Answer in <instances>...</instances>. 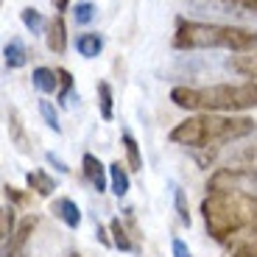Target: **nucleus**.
<instances>
[{
	"instance_id": "nucleus-32",
	"label": "nucleus",
	"mask_w": 257,
	"mask_h": 257,
	"mask_svg": "<svg viewBox=\"0 0 257 257\" xmlns=\"http://www.w3.org/2000/svg\"><path fill=\"white\" fill-rule=\"evenodd\" d=\"M249 232H251V235H254V232H257V226H251V229H249Z\"/></svg>"
},
{
	"instance_id": "nucleus-17",
	"label": "nucleus",
	"mask_w": 257,
	"mask_h": 257,
	"mask_svg": "<svg viewBox=\"0 0 257 257\" xmlns=\"http://www.w3.org/2000/svg\"><path fill=\"white\" fill-rule=\"evenodd\" d=\"M229 165H257V135L229 154Z\"/></svg>"
},
{
	"instance_id": "nucleus-20",
	"label": "nucleus",
	"mask_w": 257,
	"mask_h": 257,
	"mask_svg": "<svg viewBox=\"0 0 257 257\" xmlns=\"http://www.w3.org/2000/svg\"><path fill=\"white\" fill-rule=\"evenodd\" d=\"M59 103L62 106H70L73 101H78V92H73V76L64 67H59Z\"/></svg>"
},
{
	"instance_id": "nucleus-1",
	"label": "nucleus",
	"mask_w": 257,
	"mask_h": 257,
	"mask_svg": "<svg viewBox=\"0 0 257 257\" xmlns=\"http://www.w3.org/2000/svg\"><path fill=\"white\" fill-rule=\"evenodd\" d=\"M257 123L246 115H212V112H201V115L185 117L171 128V143L185 148H221L229 143L246 140L254 135Z\"/></svg>"
},
{
	"instance_id": "nucleus-28",
	"label": "nucleus",
	"mask_w": 257,
	"mask_h": 257,
	"mask_svg": "<svg viewBox=\"0 0 257 257\" xmlns=\"http://www.w3.org/2000/svg\"><path fill=\"white\" fill-rule=\"evenodd\" d=\"M45 160H48V165H53V168H56L59 174H70V168H67V162H64L62 157H56L53 151H48V154H45Z\"/></svg>"
},
{
	"instance_id": "nucleus-19",
	"label": "nucleus",
	"mask_w": 257,
	"mask_h": 257,
	"mask_svg": "<svg viewBox=\"0 0 257 257\" xmlns=\"http://www.w3.org/2000/svg\"><path fill=\"white\" fill-rule=\"evenodd\" d=\"M95 92H98V109H101V117L103 120H112V117H115V98H112L109 81H101L95 87Z\"/></svg>"
},
{
	"instance_id": "nucleus-12",
	"label": "nucleus",
	"mask_w": 257,
	"mask_h": 257,
	"mask_svg": "<svg viewBox=\"0 0 257 257\" xmlns=\"http://www.w3.org/2000/svg\"><path fill=\"white\" fill-rule=\"evenodd\" d=\"M232 73L238 76H246V78H257V51H249V53H240V56H232L226 62Z\"/></svg>"
},
{
	"instance_id": "nucleus-2",
	"label": "nucleus",
	"mask_w": 257,
	"mask_h": 257,
	"mask_svg": "<svg viewBox=\"0 0 257 257\" xmlns=\"http://www.w3.org/2000/svg\"><path fill=\"white\" fill-rule=\"evenodd\" d=\"M201 215L210 238L224 243L232 235L257 226V196L243 190H212L201 201Z\"/></svg>"
},
{
	"instance_id": "nucleus-22",
	"label": "nucleus",
	"mask_w": 257,
	"mask_h": 257,
	"mask_svg": "<svg viewBox=\"0 0 257 257\" xmlns=\"http://www.w3.org/2000/svg\"><path fill=\"white\" fill-rule=\"evenodd\" d=\"M109 232H112V243H115L120 251H135V243H132V238H128L126 226L120 224V218H112Z\"/></svg>"
},
{
	"instance_id": "nucleus-21",
	"label": "nucleus",
	"mask_w": 257,
	"mask_h": 257,
	"mask_svg": "<svg viewBox=\"0 0 257 257\" xmlns=\"http://www.w3.org/2000/svg\"><path fill=\"white\" fill-rule=\"evenodd\" d=\"M123 146H126V160H128V171H143V157H140V146L132 137V132H123Z\"/></svg>"
},
{
	"instance_id": "nucleus-18",
	"label": "nucleus",
	"mask_w": 257,
	"mask_h": 257,
	"mask_svg": "<svg viewBox=\"0 0 257 257\" xmlns=\"http://www.w3.org/2000/svg\"><path fill=\"white\" fill-rule=\"evenodd\" d=\"M109 185H112V193L117 199H123L132 187V179H128V171L120 165V162H112L109 165Z\"/></svg>"
},
{
	"instance_id": "nucleus-7",
	"label": "nucleus",
	"mask_w": 257,
	"mask_h": 257,
	"mask_svg": "<svg viewBox=\"0 0 257 257\" xmlns=\"http://www.w3.org/2000/svg\"><path fill=\"white\" fill-rule=\"evenodd\" d=\"M37 224H39L37 215H28V218L20 221L12 238L3 240V257H20V254H23V251H26L28 238H31V232H34V226H37Z\"/></svg>"
},
{
	"instance_id": "nucleus-3",
	"label": "nucleus",
	"mask_w": 257,
	"mask_h": 257,
	"mask_svg": "<svg viewBox=\"0 0 257 257\" xmlns=\"http://www.w3.org/2000/svg\"><path fill=\"white\" fill-rule=\"evenodd\" d=\"M174 106L187 112H249L257 109V84H212V87H174L171 90Z\"/></svg>"
},
{
	"instance_id": "nucleus-30",
	"label": "nucleus",
	"mask_w": 257,
	"mask_h": 257,
	"mask_svg": "<svg viewBox=\"0 0 257 257\" xmlns=\"http://www.w3.org/2000/svg\"><path fill=\"white\" fill-rule=\"evenodd\" d=\"M243 257H257V240H251V243H246L243 249H238Z\"/></svg>"
},
{
	"instance_id": "nucleus-23",
	"label": "nucleus",
	"mask_w": 257,
	"mask_h": 257,
	"mask_svg": "<svg viewBox=\"0 0 257 257\" xmlns=\"http://www.w3.org/2000/svg\"><path fill=\"white\" fill-rule=\"evenodd\" d=\"M20 20H23V26H26L31 34H42V31H45V26H48L45 20H42V14H39L37 9H31V6L20 12Z\"/></svg>"
},
{
	"instance_id": "nucleus-34",
	"label": "nucleus",
	"mask_w": 257,
	"mask_h": 257,
	"mask_svg": "<svg viewBox=\"0 0 257 257\" xmlns=\"http://www.w3.org/2000/svg\"><path fill=\"white\" fill-rule=\"evenodd\" d=\"M20 257H28V254H26V251H23V254H20Z\"/></svg>"
},
{
	"instance_id": "nucleus-27",
	"label": "nucleus",
	"mask_w": 257,
	"mask_h": 257,
	"mask_svg": "<svg viewBox=\"0 0 257 257\" xmlns=\"http://www.w3.org/2000/svg\"><path fill=\"white\" fill-rule=\"evenodd\" d=\"M14 207L12 204H6L3 207V218H0V235H3V240H9L14 235Z\"/></svg>"
},
{
	"instance_id": "nucleus-35",
	"label": "nucleus",
	"mask_w": 257,
	"mask_h": 257,
	"mask_svg": "<svg viewBox=\"0 0 257 257\" xmlns=\"http://www.w3.org/2000/svg\"><path fill=\"white\" fill-rule=\"evenodd\" d=\"M70 257H81V254H70Z\"/></svg>"
},
{
	"instance_id": "nucleus-11",
	"label": "nucleus",
	"mask_w": 257,
	"mask_h": 257,
	"mask_svg": "<svg viewBox=\"0 0 257 257\" xmlns=\"http://www.w3.org/2000/svg\"><path fill=\"white\" fill-rule=\"evenodd\" d=\"M48 48H51L53 53H64V48H67V28H64V20L62 14H56V17L48 23Z\"/></svg>"
},
{
	"instance_id": "nucleus-16",
	"label": "nucleus",
	"mask_w": 257,
	"mask_h": 257,
	"mask_svg": "<svg viewBox=\"0 0 257 257\" xmlns=\"http://www.w3.org/2000/svg\"><path fill=\"white\" fill-rule=\"evenodd\" d=\"M26 59H28L26 45H23L20 39H9L6 48H3V62H6L9 70H17V67H23V64H26Z\"/></svg>"
},
{
	"instance_id": "nucleus-31",
	"label": "nucleus",
	"mask_w": 257,
	"mask_h": 257,
	"mask_svg": "<svg viewBox=\"0 0 257 257\" xmlns=\"http://www.w3.org/2000/svg\"><path fill=\"white\" fill-rule=\"evenodd\" d=\"M53 6H56V12H67L70 0H53Z\"/></svg>"
},
{
	"instance_id": "nucleus-33",
	"label": "nucleus",
	"mask_w": 257,
	"mask_h": 257,
	"mask_svg": "<svg viewBox=\"0 0 257 257\" xmlns=\"http://www.w3.org/2000/svg\"><path fill=\"white\" fill-rule=\"evenodd\" d=\"M235 257H243V254H240V251H235Z\"/></svg>"
},
{
	"instance_id": "nucleus-8",
	"label": "nucleus",
	"mask_w": 257,
	"mask_h": 257,
	"mask_svg": "<svg viewBox=\"0 0 257 257\" xmlns=\"http://www.w3.org/2000/svg\"><path fill=\"white\" fill-rule=\"evenodd\" d=\"M81 168H84V176H87V182H90V185L95 187L98 193L106 190V185H109V168L103 165V162L98 160L95 154H84V157H81Z\"/></svg>"
},
{
	"instance_id": "nucleus-25",
	"label": "nucleus",
	"mask_w": 257,
	"mask_h": 257,
	"mask_svg": "<svg viewBox=\"0 0 257 257\" xmlns=\"http://www.w3.org/2000/svg\"><path fill=\"white\" fill-rule=\"evenodd\" d=\"M92 17H95V6H92L90 0L76 3V9H73V20H76V26H87V23H92Z\"/></svg>"
},
{
	"instance_id": "nucleus-26",
	"label": "nucleus",
	"mask_w": 257,
	"mask_h": 257,
	"mask_svg": "<svg viewBox=\"0 0 257 257\" xmlns=\"http://www.w3.org/2000/svg\"><path fill=\"white\" fill-rule=\"evenodd\" d=\"M39 115L45 117V123H48V128H53V132H62V123H59V115H56V109H53V103L51 101H45V98H42V101H39Z\"/></svg>"
},
{
	"instance_id": "nucleus-10",
	"label": "nucleus",
	"mask_w": 257,
	"mask_h": 257,
	"mask_svg": "<svg viewBox=\"0 0 257 257\" xmlns=\"http://www.w3.org/2000/svg\"><path fill=\"white\" fill-rule=\"evenodd\" d=\"M6 128H9V140L17 146V151L28 154V151H31V143H28L26 128H23V120H20V115H17L14 106H6Z\"/></svg>"
},
{
	"instance_id": "nucleus-9",
	"label": "nucleus",
	"mask_w": 257,
	"mask_h": 257,
	"mask_svg": "<svg viewBox=\"0 0 257 257\" xmlns=\"http://www.w3.org/2000/svg\"><path fill=\"white\" fill-rule=\"evenodd\" d=\"M51 212L64 226H70V229H78V226H81V210H78V204L73 199H64V196L62 199H53Z\"/></svg>"
},
{
	"instance_id": "nucleus-24",
	"label": "nucleus",
	"mask_w": 257,
	"mask_h": 257,
	"mask_svg": "<svg viewBox=\"0 0 257 257\" xmlns=\"http://www.w3.org/2000/svg\"><path fill=\"white\" fill-rule=\"evenodd\" d=\"M171 190H174L176 215H179V221H182L185 226H190V207H187V196H185V190H182L179 185H171Z\"/></svg>"
},
{
	"instance_id": "nucleus-15",
	"label": "nucleus",
	"mask_w": 257,
	"mask_h": 257,
	"mask_svg": "<svg viewBox=\"0 0 257 257\" xmlns=\"http://www.w3.org/2000/svg\"><path fill=\"white\" fill-rule=\"evenodd\" d=\"M76 51L81 53L84 59H95L98 53L103 51V37L101 34H78L76 37Z\"/></svg>"
},
{
	"instance_id": "nucleus-14",
	"label": "nucleus",
	"mask_w": 257,
	"mask_h": 257,
	"mask_svg": "<svg viewBox=\"0 0 257 257\" xmlns=\"http://www.w3.org/2000/svg\"><path fill=\"white\" fill-rule=\"evenodd\" d=\"M26 182H28V187H31L37 196H51V193L59 187L56 179H53L51 174H45V171H28Z\"/></svg>"
},
{
	"instance_id": "nucleus-4",
	"label": "nucleus",
	"mask_w": 257,
	"mask_h": 257,
	"mask_svg": "<svg viewBox=\"0 0 257 257\" xmlns=\"http://www.w3.org/2000/svg\"><path fill=\"white\" fill-rule=\"evenodd\" d=\"M176 51H210L224 48L232 53L257 51V31L243 26H224V23H196V20H179L174 34Z\"/></svg>"
},
{
	"instance_id": "nucleus-13",
	"label": "nucleus",
	"mask_w": 257,
	"mask_h": 257,
	"mask_svg": "<svg viewBox=\"0 0 257 257\" xmlns=\"http://www.w3.org/2000/svg\"><path fill=\"white\" fill-rule=\"evenodd\" d=\"M31 81L42 95H53V92L59 90V73L51 70V67H37L34 76H31Z\"/></svg>"
},
{
	"instance_id": "nucleus-5",
	"label": "nucleus",
	"mask_w": 257,
	"mask_h": 257,
	"mask_svg": "<svg viewBox=\"0 0 257 257\" xmlns=\"http://www.w3.org/2000/svg\"><path fill=\"white\" fill-rule=\"evenodd\" d=\"M207 190H243L254 193L257 190V165H235V168H221L210 176Z\"/></svg>"
},
{
	"instance_id": "nucleus-6",
	"label": "nucleus",
	"mask_w": 257,
	"mask_h": 257,
	"mask_svg": "<svg viewBox=\"0 0 257 257\" xmlns=\"http://www.w3.org/2000/svg\"><path fill=\"white\" fill-rule=\"evenodd\" d=\"M193 6L199 9H212L218 14L240 20H257V0H193Z\"/></svg>"
},
{
	"instance_id": "nucleus-29",
	"label": "nucleus",
	"mask_w": 257,
	"mask_h": 257,
	"mask_svg": "<svg viewBox=\"0 0 257 257\" xmlns=\"http://www.w3.org/2000/svg\"><path fill=\"white\" fill-rule=\"evenodd\" d=\"M171 249H174V257H193L190 249H187V243H185V240H179V238L171 240Z\"/></svg>"
}]
</instances>
